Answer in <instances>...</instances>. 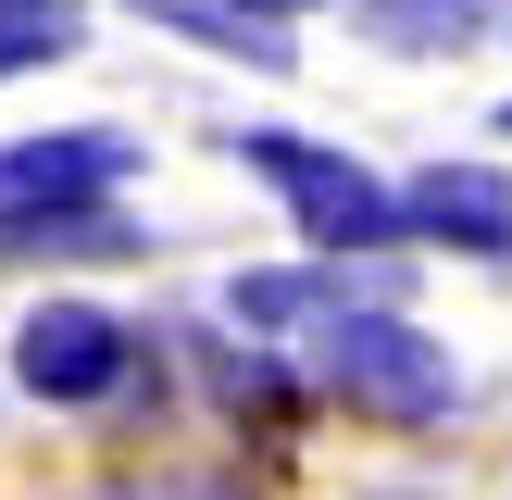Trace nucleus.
Listing matches in <instances>:
<instances>
[{
  "instance_id": "obj_1",
  "label": "nucleus",
  "mask_w": 512,
  "mask_h": 500,
  "mask_svg": "<svg viewBox=\"0 0 512 500\" xmlns=\"http://www.w3.org/2000/svg\"><path fill=\"white\" fill-rule=\"evenodd\" d=\"M238 163L263 175L275 200L300 213V238L325 250V263H350V250H388L400 238V188H375L350 150H325V138H288V125H250L238 138Z\"/></svg>"
},
{
  "instance_id": "obj_2",
  "label": "nucleus",
  "mask_w": 512,
  "mask_h": 500,
  "mask_svg": "<svg viewBox=\"0 0 512 500\" xmlns=\"http://www.w3.org/2000/svg\"><path fill=\"white\" fill-rule=\"evenodd\" d=\"M325 388L363 400V413H388V425H438L450 400H463V363H450V338H425L413 313H363V300H350V313L325 325Z\"/></svg>"
},
{
  "instance_id": "obj_3",
  "label": "nucleus",
  "mask_w": 512,
  "mask_h": 500,
  "mask_svg": "<svg viewBox=\"0 0 512 500\" xmlns=\"http://www.w3.org/2000/svg\"><path fill=\"white\" fill-rule=\"evenodd\" d=\"M13 375L38 400H63V413L75 400H113L125 375H138V325H113L100 300H38V313L13 325Z\"/></svg>"
},
{
  "instance_id": "obj_4",
  "label": "nucleus",
  "mask_w": 512,
  "mask_h": 500,
  "mask_svg": "<svg viewBox=\"0 0 512 500\" xmlns=\"http://www.w3.org/2000/svg\"><path fill=\"white\" fill-rule=\"evenodd\" d=\"M113 175H125V138H113V125H63V138L0 150V238H25V225H50V213H100Z\"/></svg>"
},
{
  "instance_id": "obj_5",
  "label": "nucleus",
  "mask_w": 512,
  "mask_h": 500,
  "mask_svg": "<svg viewBox=\"0 0 512 500\" xmlns=\"http://www.w3.org/2000/svg\"><path fill=\"white\" fill-rule=\"evenodd\" d=\"M400 238H438V250H512V175L500 163H425L400 188Z\"/></svg>"
},
{
  "instance_id": "obj_6",
  "label": "nucleus",
  "mask_w": 512,
  "mask_h": 500,
  "mask_svg": "<svg viewBox=\"0 0 512 500\" xmlns=\"http://www.w3.org/2000/svg\"><path fill=\"white\" fill-rule=\"evenodd\" d=\"M225 313H238L250 338H263V325H300V313H325V325H338V313H350V275H338V263H288V275H238V288H225Z\"/></svg>"
},
{
  "instance_id": "obj_7",
  "label": "nucleus",
  "mask_w": 512,
  "mask_h": 500,
  "mask_svg": "<svg viewBox=\"0 0 512 500\" xmlns=\"http://www.w3.org/2000/svg\"><path fill=\"white\" fill-rule=\"evenodd\" d=\"M475 13H488V0H363V38H388V50H450V38H475Z\"/></svg>"
},
{
  "instance_id": "obj_8",
  "label": "nucleus",
  "mask_w": 512,
  "mask_h": 500,
  "mask_svg": "<svg viewBox=\"0 0 512 500\" xmlns=\"http://www.w3.org/2000/svg\"><path fill=\"white\" fill-rule=\"evenodd\" d=\"M13 250H75V263H113V250H138V225H125V213H50V225H25Z\"/></svg>"
},
{
  "instance_id": "obj_9",
  "label": "nucleus",
  "mask_w": 512,
  "mask_h": 500,
  "mask_svg": "<svg viewBox=\"0 0 512 500\" xmlns=\"http://www.w3.org/2000/svg\"><path fill=\"white\" fill-rule=\"evenodd\" d=\"M213 388L238 400V413H288V375H275L263 350H213Z\"/></svg>"
},
{
  "instance_id": "obj_10",
  "label": "nucleus",
  "mask_w": 512,
  "mask_h": 500,
  "mask_svg": "<svg viewBox=\"0 0 512 500\" xmlns=\"http://www.w3.org/2000/svg\"><path fill=\"white\" fill-rule=\"evenodd\" d=\"M75 0H0V38H63Z\"/></svg>"
},
{
  "instance_id": "obj_11",
  "label": "nucleus",
  "mask_w": 512,
  "mask_h": 500,
  "mask_svg": "<svg viewBox=\"0 0 512 500\" xmlns=\"http://www.w3.org/2000/svg\"><path fill=\"white\" fill-rule=\"evenodd\" d=\"M63 50H75V25H63V38H0V75H25V63H63Z\"/></svg>"
},
{
  "instance_id": "obj_12",
  "label": "nucleus",
  "mask_w": 512,
  "mask_h": 500,
  "mask_svg": "<svg viewBox=\"0 0 512 500\" xmlns=\"http://www.w3.org/2000/svg\"><path fill=\"white\" fill-rule=\"evenodd\" d=\"M500 125H512V113H500Z\"/></svg>"
}]
</instances>
